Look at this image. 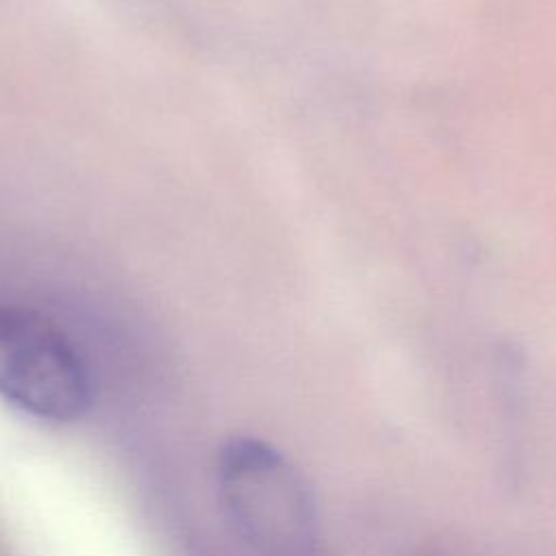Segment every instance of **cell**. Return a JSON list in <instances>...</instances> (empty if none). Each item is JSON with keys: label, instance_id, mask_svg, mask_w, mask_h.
Masks as SVG:
<instances>
[{"label": "cell", "instance_id": "1", "mask_svg": "<svg viewBox=\"0 0 556 556\" xmlns=\"http://www.w3.org/2000/svg\"><path fill=\"white\" fill-rule=\"evenodd\" d=\"M217 486L237 532L263 556H313L315 502L298 469L269 443L230 439L217 460Z\"/></svg>", "mask_w": 556, "mask_h": 556}, {"label": "cell", "instance_id": "2", "mask_svg": "<svg viewBox=\"0 0 556 556\" xmlns=\"http://www.w3.org/2000/svg\"><path fill=\"white\" fill-rule=\"evenodd\" d=\"M0 397L50 421H74L91 404V378L74 343L24 306L0 304Z\"/></svg>", "mask_w": 556, "mask_h": 556}]
</instances>
